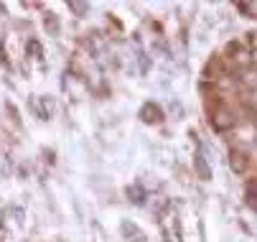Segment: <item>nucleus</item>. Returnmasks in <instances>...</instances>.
Masks as SVG:
<instances>
[{
	"instance_id": "423d86ee",
	"label": "nucleus",
	"mask_w": 257,
	"mask_h": 242,
	"mask_svg": "<svg viewBox=\"0 0 257 242\" xmlns=\"http://www.w3.org/2000/svg\"><path fill=\"white\" fill-rule=\"evenodd\" d=\"M229 166H232L234 174H244L247 171V156L242 151H232L229 153Z\"/></svg>"
},
{
	"instance_id": "7ed1b4c3",
	"label": "nucleus",
	"mask_w": 257,
	"mask_h": 242,
	"mask_svg": "<svg viewBox=\"0 0 257 242\" xmlns=\"http://www.w3.org/2000/svg\"><path fill=\"white\" fill-rule=\"evenodd\" d=\"M194 168H196V176H199L201 181H211V163H209V158L204 156V151H199V153L194 156Z\"/></svg>"
},
{
	"instance_id": "f03ea898",
	"label": "nucleus",
	"mask_w": 257,
	"mask_h": 242,
	"mask_svg": "<svg viewBox=\"0 0 257 242\" xmlns=\"http://www.w3.org/2000/svg\"><path fill=\"white\" fill-rule=\"evenodd\" d=\"M120 234H122L127 242H145V232H143L135 222H130V219H122V222H120Z\"/></svg>"
},
{
	"instance_id": "39448f33",
	"label": "nucleus",
	"mask_w": 257,
	"mask_h": 242,
	"mask_svg": "<svg viewBox=\"0 0 257 242\" xmlns=\"http://www.w3.org/2000/svg\"><path fill=\"white\" fill-rule=\"evenodd\" d=\"M232 125H234V115L229 110H216V115H214V128L216 130H227Z\"/></svg>"
},
{
	"instance_id": "4468645a",
	"label": "nucleus",
	"mask_w": 257,
	"mask_h": 242,
	"mask_svg": "<svg viewBox=\"0 0 257 242\" xmlns=\"http://www.w3.org/2000/svg\"><path fill=\"white\" fill-rule=\"evenodd\" d=\"M254 46H257V39H254Z\"/></svg>"
},
{
	"instance_id": "9b49d317",
	"label": "nucleus",
	"mask_w": 257,
	"mask_h": 242,
	"mask_svg": "<svg viewBox=\"0 0 257 242\" xmlns=\"http://www.w3.org/2000/svg\"><path fill=\"white\" fill-rule=\"evenodd\" d=\"M69 11H71V13H77V16L82 18V16L89 13V6H87V3H69Z\"/></svg>"
},
{
	"instance_id": "1a4fd4ad",
	"label": "nucleus",
	"mask_w": 257,
	"mask_h": 242,
	"mask_svg": "<svg viewBox=\"0 0 257 242\" xmlns=\"http://www.w3.org/2000/svg\"><path fill=\"white\" fill-rule=\"evenodd\" d=\"M6 110H8V115H11V123L21 130V128H23V120H21V115H18L16 105H13V102H6Z\"/></svg>"
},
{
	"instance_id": "20e7f679",
	"label": "nucleus",
	"mask_w": 257,
	"mask_h": 242,
	"mask_svg": "<svg viewBox=\"0 0 257 242\" xmlns=\"http://www.w3.org/2000/svg\"><path fill=\"white\" fill-rule=\"evenodd\" d=\"M161 107L156 105V102H145V105L140 107V120L143 123H148V125H156V123H161Z\"/></svg>"
},
{
	"instance_id": "6e6552de",
	"label": "nucleus",
	"mask_w": 257,
	"mask_h": 242,
	"mask_svg": "<svg viewBox=\"0 0 257 242\" xmlns=\"http://www.w3.org/2000/svg\"><path fill=\"white\" fill-rule=\"evenodd\" d=\"M44 26H46V31L51 33V36H59L61 26H59V18H56L54 13H46V18H44Z\"/></svg>"
},
{
	"instance_id": "9d476101",
	"label": "nucleus",
	"mask_w": 257,
	"mask_h": 242,
	"mask_svg": "<svg viewBox=\"0 0 257 242\" xmlns=\"http://www.w3.org/2000/svg\"><path fill=\"white\" fill-rule=\"evenodd\" d=\"M168 110L173 112V120H183V105H181L178 99H171L168 102Z\"/></svg>"
},
{
	"instance_id": "f8f14e48",
	"label": "nucleus",
	"mask_w": 257,
	"mask_h": 242,
	"mask_svg": "<svg viewBox=\"0 0 257 242\" xmlns=\"http://www.w3.org/2000/svg\"><path fill=\"white\" fill-rule=\"evenodd\" d=\"M13 217H16V224H18V227L26 224V212L21 209V206H13Z\"/></svg>"
},
{
	"instance_id": "f257e3e1",
	"label": "nucleus",
	"mask_w": 257,
	"mask_h": 242,
	"mask_svg": "<svg viewBox=\"0 0 257 242\" xmlns=\"http://www.w3.org/2000/svg\"><path fill=\"white\" fill-rule=\"evenodd\" d=\"M31 110H33V115L39 120H51L54 112H56V99L49 97V94H44L39 99H31Z\"/></svg>"
},
{
	"instance_id": "ddd939ff",
	"label": "nucleus",
	"mask_w": 257,
	"mask_h": 242,
	"mask_svg": "<svg viewBox=\"0 0 257 242\" xmlns=\"http://www.w3.org/2000/svg\"><path fill=\"white\" fill-rule=\"evenodd\" d=\"M254 64H257V56H254Z\"/></svg>"
},
{
	"instance_id": "0eeeda50",
	"label": "nucleus",
	"mask_w": 257,
	"mask_h": 242,
	"mask_svg": "<svg viewBox=\"0 0 257 242\" xmlns=\"http://www.w3.org/2000/svg\"><path fill=\"white\" fill-rule=\"evenodd\" d=\"M127 199L133 201V204H138V206H143L145 204V199H148V194H145V189L140 186V184H133V186H127Z\"/></svg>"
}]
</instances>
